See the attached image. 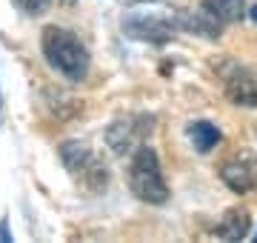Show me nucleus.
<instances>
[{
	"label": "nucleus",
	"instance_id": "obj_1",
	"mask_svg": "<svg viewBox=\"0 0 257 243\" xmlns=\"http://www.w3.org/2000/svg\"><path fill=\"white\" fill-rule=\"evenodd\" d=\"M40 49L46 63L55 69L60 77H66L69 83H83L89 77V49L83 46V40L63 26H46L43 38H40Z\"/></svg>",
	"mask_w": 257,
	"mask_h": 243
},
{
	"label": "nucleus",
	"instance_id": "obj_2",
	"mask_svg": "<svg viewBox=\"0 0 257 243\" xmlns=\"http://www.w3.org/2000/svg\"><path fill=\"white\" fill-rule=\"evenodd\" d=\"M128 189L138 200L152 206H160L169 200V183L163 178L157 152L149 143H140L128 160Z\"/></svg>",
	"mask_w": 257,
	"mask_h": 243
},
{
	"label": "nucleus",
	"instance_id": "obj_3",
	"mask_svg": "<svg viewBox=\"0 0 257 243\" xmlns=\"http://www.w3.org/2000/svg\"><path fill=\"white\" fill-rule=\"evenodd\" d=\"M60 160H63V166L72 172L74 178L83 180V186L97 192V189L106 186V180H109V172L103 166L100 160L92 155V149L80 141H66L60 143Z\"/></svg>",
	"mask_w": 257,
	"mask_h": 243
},
{
	"label": "nucleus",
	"instance_id": "obj_4",
	"mask_svg": "<svg viewBox=\"0 0 257 243\" xmlns=\"http://www.w3.org/2000/svg\"><path fill=\"white\" fill-rule=\"evenodd\" d=\"M152 123L155 117L152 114H128V117H120L106 129V143L114 155H126V152H135L140 143L146 141V135L152 132Z\"/></svg>",
	"mask_w": 257,
	"mask_h": 243
},
{
	"label": "nucleus",
	"instance_id": "obj_5",
	"mask_svg": "<svg viewBox=\"0 0 257 243\" xmlns=\"http://www.w3.org/2000/svg\"><path fill=\"white\" fill-rule=\"evenodd\" d=\"M220 75H223V89H226V97H229L234 106L254 109V106H257V77L248 72L246 66L226 63L220 69Z\"/></svg>",
	"mask_w": 257,
	"mask_h": 243
},
{
	"label": "nucleus",
	"instance_id": "obj_6",
	"mask_svg": "<svg viewBox=\"0 0 257 243\" xmlns=\"http://www.w3.org/2000/svg\"><path fill=\"white\" fill-rule=\"evenodd\" d=\"M123 32L135 40H149V43H166L175 38L177 23L175 20L157 18V15H128L123 20Z\"/></svg>",
	"mask_w": 257,
	"mask_h": 243
},
{
	"label": "nucleus",
	"instance_id": "obj_7",
	"mask_svg": "<svg viewBox=\"0 0 257 243\" xmlns=\"http://www.w3.org/2000/svg\"><path fill=\"white\" fill-rule=\"evenodd\" d=\"M220 180L234 192V195H246V192H251V189L257 186L254 169L248 166V163H243V160H229V163H223Z\"/></svg>",
	"mask_w": 257,
	"mask_h": 243
},
{
	"label": "nucleus",
	"instance_id": "obj_8",
	"mask_svg": "<svg viewBox=\"0 0 257 243\" xmlns=\"http://www.w3.org/2000/svg\"><path fill=\"white\" fill-rule=\"evenodd\" d=\"M177 29H186V32H194V35H203V38H220V32H223V23L220 20H214L209 15V12H183L180 18H177Z\"/></svg>",
	"mask_w": 257,
	"mask_h": 243
},
{
	"label": "nucleus",
	"instance_id": "obj_9",
	"mask_svg": "<svg viewBox=\"0 0 257 243\" xmlns=\"http://www.w3.org/2000/svg\"><path fill=\"white\" fill-rule=\"evenodd\" d=\"M186 135H189L194 152H200V155H209V152L223 141L220 126H214L211 120H194V123H189V126H186Z\"/></svg>",
	"mask_w": 257,
	"mask_h": 243
},
{
	"label": "nucleus",
	"instance_id": "obj_10",
	"mask_svg": "<svg viewBox=\"0 0 257 243\" xmlns=\"http://www.w3.org/2000/svg\"><path fill=\"white\" fill-rule=\"evenodd\" d=\"M248 229H251V220H248L246 209H229L220 223L214 226V234L223 237V240H243Z\"/></svg>",
	"mask_w": 257,
	"mask_h": 243
},
{
	"label": "nucleus",
	"instance_id": "obj_11",
	"mask_svg": "<svg viewBox=\"0 0 257 243\" xmlns=\"http://www.w3.org/2000/svg\"><path fill=\"white\" fill-rule=\"evenodd\" d=\"M200 9L209 12L211 18L226 26V23H234L246 15V0H203Z\"/></svg>",
	"mask_w": 257,
	"mask_h": 243
},
{
	"label": "nucleus",
	"instance_id": "obj_12",
	"mask_svg": "<svg viewBox=\"0 0 257 243\" xmlns=\"http://www.w3.org/2000/svg\"><path fill=\"white\" fill-rule=\"evenodd\" d=\"M15 3H18L26 15H35V18L37 15H43V12L52 6V0H15Z\"/></svg>",
	"mask_w": 257,
	"mask_h": 243
},
{
	"label": "nucleus",
	"instance_id": "obj_13",
	"mask_svg": "<svg viewBox=\"0 0 257 243\" xmlns=\"http://www.w3.org/2000/svg\"><path fill=\"white\" fill-rule=\"evenodd\" d=\"M0 240H3V243H12V240H15V237L9 234V220H6V217L0 220Z\"/></svg>",
	"mask_w": 257,
	"mask_h": 243
},
{
	"label": "nucleus",
	"instance_id": "obj_14",
	"mask_svg": "<svg viewBox=\"0 0 257 243\" xmlns=\"http://www.w3.org/2000/svg\"><path fill=\"white\" fill-rule=\"evenodd\" d=\"M248 18H251V20L257 23V6H251V12H248Z\"/></svg>",
	"mask_w": 257,
	"mask_h": 243
},
{
	"label": "nucleus",
	"instance_id": "obj_15",
	"mask_svg": "<svg viewBox=\"0 0 257 243\" xmlns=\"http://www.w3.org/2000/svg\"><path fill=\"white\" fill-rule=\"evenodd\" d=\"M138 3H155V0H138Z\"/></svg>",
	"mask_w": 257,
	"mask_h": 243
},
{
	"label": "nucleus",
	"instance_id": "obj_16",
	"mask_svg": "<svg viewBox=\"0 0 257 243\" xmlns=\"http://www.w3.org/2000/svg\"><path fill=\"white\" fill-rule=\"evenodd\" d=\"M0 100H3V97H0ZM0 109H3V103H0Z\"/></svg>",
	"mask_w": 257,
	"mask_h": 243
},
{
	"label": "nucleus",
	"instance_id": "obj_17",
	"mask_svg": "<svg viewBox=\"0 0 257 243\" xmlns=\"http://www.w3.org/2000/svg\"><path fill=\"white\" fill-rule=\"evenodd\" d=\"M66 3H74V0H66Z\"/></svg>",
	"mask_w": 257,
	"mask_h": 243
},
{
	"label": "nucleus",
	"instance_id": "obj_18",
	"mask_svg": "<svg viewBox=\"0 0 257 243\" xmlns=\"http://www.w3.org/2000/svg\"><path fill=\"white\" fill-rule=\"evenodd\" d=\"M254 135H257V126H254Z\"/></svg>",
	"mask_w": 257,
	"mask_h": 243
}]
</instances>
